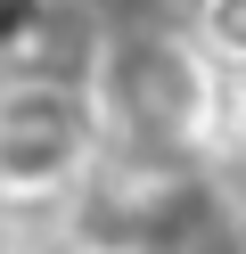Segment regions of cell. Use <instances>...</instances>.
Instances as JSON below:
<instances>
[{
  "label": "cell",
  "mask_w": 246,
  "mask_h": 254,
  "mask_svg": "<svg viewBox=\"0 0 246 254\" xmlns=\"http://www.w3.org/2000/svg\"><path fill=\"white\" fill-rule=\"evenodd\" d=\"M82 82H90L98 123L123 156H189L213 131V99H222V66L172 17L98 25Z\"/></svg>",
  "instance_id": "6da1fadb"
},
{
  "label": "cell",
  "mask_w": 246,
  "mask_h": 254,
  "mask_svg": "<svg viewBox=\"0 0 246 254\" xmlns=\"http://www.w3.org/2000/svg\"><path fill=\"white\" fill-rule=\"evenodd\" d=\"M107 148V123L82 74L25 66L0 82V197H58Z\"/></svg>",
  "instance_id": "7a4b0ae2"
},
{
  "label": "cell",
  "mask_w": 246,
  "mask_h": 254,
  "mask_svg": "<svg viewBox=\"0 0 246 254\" xmlns=\"http://www.w3.org/2000/svg\"><path fill=\"white\" fill-rule=\"evenodd\" d=\"M189 33L213 66H246V0H189Z\"/></svg>",
  "instance_id": "3957f363"
},
{
  "label": "cell",
  "mask_w": 246,
  "mask_h": 254,
  "mask_svg": "<svg viewBox=\"0 0 246 254\" xmlns=\"http://www.w3.org/2000/svg\"><path fill=\"white\" fill-rule=\"evenodd\" d=\"M58 17V0H0V58H33Z\"/></svg>",
  "instance_id": "277c9868"
},
{
  "label": "cell",
  "mask_w": 246,
  "mask_h": 254,
  "mask_svg": "<svg viewBox=\"0 0 246 254\" xmlns=\"http://www.w3.org/2000/svg\"><path fill=\"white\" fill-rule=\"evenodd\" d=\"M82 17H98V25H148V17H164L172 0H74Z\"/></svg>",
  "instance_id": "5b68a950"
}]
</instances>
